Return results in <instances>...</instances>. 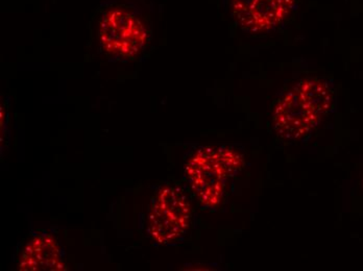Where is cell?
Instances as JSON below:
<instances>
[{
    "instance_id": "obj_1",
    "label": "cell",
    "mask_w": 363,
    "mask_h": 271,
    "mask_svg": "<svg viewBox=\"0 0 363 271\" xmlns=\"http://www.w3.org/2000/svg\"><path fill=\"white\" fill-rule=\"evenodd\" d=\"M334 92L322 79H307L296 83L279 100L272 114L277 135L286 141L306 138L331 111Z\"/></svg>"
},
{
    "instance_id": "obj_2",
    "label": "cell",
    "mask_w": 363,
    "mask_h": 271,
    "mask_svg": "<svg viewBox=\"0 0 363 271\" xmlns=\"http://www.w3.org/2000/svg\"><path fill=\"white\" fill-rule=\"evenodd\" d=\"M96 35L101 50L108 56L134 59L145 50L150 30L140 8L130 2L109 0L97 11Z\"/></svg>"
},
{
    "instance_id": "obj_3",
    "label": "cell",
    "mask_w": 363,
    "mask_h": 271,
    "mask_svg": "<svg viewBox=\"0 0 363 271\" xmlns=\"http://www.w3.org/2000/svg\"><path fill=\"white\" fill-rule=\"evenodd\" d=\"M243 166L245 158L235 149L203 146L190 156L185 175L201 206L216 209L225 198L230 178L238 175Z\"/></svg>"
},
{
    "instance_id": "obj_4",
    "label": "cell",
    "mask_w": 363,
    "mask_h": 271,
    "mask_svg": "<svg viewBox=\"0 0 363 271\" xmlns=\"http://www.w3.org/2000/svg\"><path fill=\"white\" fill-rule=\"evenodd\" d=\"M191 221L192 207L187 193L177 185H165L152 200L147 233L157 243H176L187 233Z\"/></svg>"
},
{
    "instance_id": "obj_5",
    "label": "cell",
    "mask_w": 363,
    "mask_h": 271,
    "mask_svg": "<svg viewBox=\"0 0 363 271\" xmlns=\"http://www.w3.org/2000/svg\"><path fill=\"white\" fill-rule=\"evenodd\" d=\"M294 4V0H231V12L245 30L267 32L286 19Z\"/></svg>"
},
{
    "instance_id": "obj_6",
    "label": "cell",
    "mask_w": 363,
    "mask_h": 271,
    "mask_svg": "<svg viewBox=\"0 0 363 271\" xmlns=\"http://www.w3.org/2000/svg\"><path fill=\"white\" fill-rule=\"evenodd\" d=\"M19 270L63 271L67 270V266L57 240L50 235H39L33 238L24 248Z\"/></svg>"
}]
</instances>
